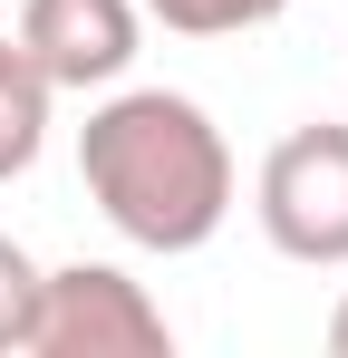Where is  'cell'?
<instances>
[{"label": "cell", "mask_w": 348, "mask_h": 358, "mask_svg": "<svg viewBox=\"0 0 348 358\" xmlns=\"http://www.w3.org/2000/svg\"><path fill=\"white\" fill-rule=\"evenodd\" d=\"M165 349H174V329L136 271H116V262L39 271V310H29L20 358H165Z\"/></svg>", "instance_id": "3957f363"}, {"label": "cell", "mask_w": 348, "mask_h": 358, "mask_svg": "<svg viewBox=\"0 0 348 358\" xmlns=\"http://www.w3.org/2000/svg\"><path fill=\"white\" fill-rule=\"evenodd\" d=\"M29 310H39V262L0 233V358L29 349Z\"/></svg>", "instance_id": "52a82bcc"}, {"label": "cell", "mask_w": 348, "mask_h": 358, "mask_svg": "<svg viewBox=\"0 0 348 358\" xmlns=\"http://www.w3.org/2000/svg\"><path fill=\"white\" fill-rule=\"evenodd\" d=\"M49 87H116L136 49H145V10L136 0H20V29H10Z\"/></svg>", "instance_id": "277c9868"}, {"label": "cell", "mask_w": 348, "mask_h": 358, "mask_svg": "<svg viewBox=\"0 0 348 358\" xmlns=\"http://www.w3.org/2000/svg\"><path fill=\"white\" fill-rule=\"evenodd\" d=\"M155 29L174 39H232V29H261V20H281L290 0H136Z\"/></svg>", "instance_id": "8992f818"}, {"label": "cell", "mask_w": 348, "mask_h": 358, "mask_svg": "<svg viewBox=\"0 0 348 358\" xmlns=\"http://www.w3.org/2000/svg\"><path fill=\"white\" fill-rule=\"evenodd\" d=\"M78 175L136 252H203L232 223V145L174 87H116L78 126Z\"/></svg>", "instance_id": "6da1fadb"}, {"label": "cell", "mask_w": 348, "mask_h": 358, "mask_svg": "<svg viewBox=\"0 0 348 358\" xmlns=\"http://www.w3.org/2000/svg\"><path fill=\"white\" fill-rule=\"evenodd\" d=\"M49 107H58V87L39 78V59L0 29V184L39 165V145H49Z\"/></svg>", "instance_id": "5b68a950"}, {"label": "cell", "mask_w": 348, "mask_h": 358, "mask_svg": "<svg viewBox=\"0 0 348 358\" xmlns=\"http://www.w3.org/2000/svg\"><path fill=\"white\" fill-rule=\"evenodd\" d=\"M329 349L348 358V300H339V310H329Z\"/></svg>", "instance_id": "ba28073f"}, {"label": "cell", "mask_w": 348, "mask_h": 358, "mask_svg": "<svg viewBox=\"0 0 348 358\" xmlns=\"http://www.w3.org/2000/svg\"><path fill=\"white\" fill-rule=\"evenodd\" d=\"M252 213L281 262H310V271H339L348 262V126H290L281 145L261 155V184H252Z\"/></svg>", "instance_id": "7a4b0ae2"}]
</instances>
